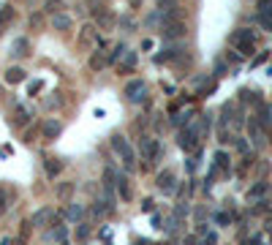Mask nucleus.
Returning <instances> with one entry per match:
<instances>
[{
  "instance_id": "412c9836",
  "label": "nucleus",
  "mask_w": 272,
  "mask_h": 245,
  "mask_svg": "<svg viewBox=\"0 0 272 245\" xmlns=\"http://www.w3.org/2000/svg\"><path fill=\"white\" fill-rule=\"evenodd\" d=\"M25 49H27V41L25 38H19V41H17V44H14V57H25Z\"/></svg>"
},
{
  "instance_id": "4468645a",
  "label": "nucleus",
  "mask_w": 272,
  "mask_h": 245,
  "mask_svg": "<svg viewBox=\"0 0 272 245\" xmlns=\"http://www.w3.org/2000/svg\"><path fill=\"white\" fill-rule=\"evenodd\" d=\"M136 66V52H125V60L120 63V74H131Z\"/></svg>"
},
{
  "instance_id": "a878e982",
  "label": "nucleus",
  "mask_w": 272,
  "mask_h": 245,
  "mask_svg": "<svg viewBox=\"0 0 272 245\" xmlns=\"http://www.w3.org/2000/svg\"><path fill=\"white\" fill-rule=\"evenodd\" d=\"M8 207V191H0V212Z\"/></svg>"
},
{
  "instance_id": "cd10ccee",
  "label": "nucleus",
  "mask_w": 272,
  "mask_h": 245,
  "mask_svg": "<svg viewBox=\"0 0 272 245\" xmlns=\"http://www.w3.org/2000/svg\"><path fill=\"white\" fill-rule=\"evenodd\" d=\"M87 234H90L87 224H82V229H79V240H87Z\"/></svg>"
},
{
  "instance_id": "a211bd4d",
  "label": "nucleus",
  "mask_w": 272,
  "mask_h": 245,
  "mask_svg": "<svg viewBox=\"0 0 272 245\" xmlns=\"http://www.w3.org/2000/svg\"><path fill=\"white\" fill-rule=\"evenodd\" d=\"M174 57H177V47H171V49H166V52L155 54V63H169V60H174Z\"/></svg>"
},
{
  "instance_id": "1a4fd4ad",
  "label": "nucleus",
  "mask_w": 272,
  "mask_h": 245,
  "mask_svg": "<svg viewBox=\"0 0 272 245\" xmlns=\"http://www.w3.org/2000/svg\"><path fill=\"white\" fill-rule=\"evenodd\" d=\"M95 22H98V27H103V30H109L112 27V14L106 11V8H95Z\"/></svg>"
},
{
  "instance_id": "0eeeda50",
  "label": "nucleus",
  "mask_w": 272,
  "mask_h": 245,
  "mask_svg": "<svg viewBox=\"0 0 272 245\" xmlns=\"http://www.w3.org/2000/svg\"><path fill=\"white\" fill-rule=\"evenodd\" d=\"M93 41H98V30L93 25H85L79 30V47H90Z\"/></svg>"
},
{
  "instance_id": "9d476101",
  "label": "nucleus",
  "mask_w": 272,
  "mask_h": 245,
  "mask_svg": "<svg viewBox=\"0 0 272 245\" xmlns=\"http://www.w3.org/2000/svg\"><path fill=\"white\" fill-rule=\"evenodd\" d=\"M158 188L166 191V193H171V191H174V175H171V172H163V175H158Z\"/></svg>"
},
{
  "instance_id": "ddd939ff",
  "label": "nucleus",
  "mask_w": 272,
  "mask_h": 245,
  "mask_svg": "<svg viewBox=\"0 0 272 245\" xmlns=\"http://www.w3.org/2000/svg\"><path fill=\"white\" fill-rule=\"evenodd\" d=\"M22 79H25V71H22L19 66H14V68H8V71H6V82H8V85H19Z\"/></svg>"
},
{
  "instance_id": "20e7f679",
  "label": "nucleus",
  "mask_w": 272,
  "mask_h": 245,
  "mask_svg": "<svg viewBox=\"0 0 272 245\" xmlns=\"http://www.w3.org/2000/svg\"><path fill=\"white\" fill-rule=\"evenodd\" d=\"M180 147L188 150V153L199 147V125H188V128L180 134Z\"/></svg>"
},
{
  "instance_id": "aec40b11",
  "label": "nucleus",
  "mask_w": 272,
  "mask_h": 245,
  "mask_svg": "<svg viewBox=\"0 0 272 245\" xmlns=\"http://www.w3.org/2000/svg\"><path fill=\"white\" fill-rule=\"evenodd\" d=\"M60 8H63V0H49L47 6H44V11L54 17V14H60Z\"/></svg>"
},
{
  "instance_id": "f3484780",
  "label": "nucleus",
  "mask_w": 272,
  "mask_h": 245,
  "mask_svg": "<svg viewBox=\"0 0 272 245\" xmlns=\"http://www.w3.org/2000/svg\"><path fill=\"white\" fill-rule=\"evenodd\" d=\"M103 66H106V57H103L101 52H95L93 57H90V68H93V71H101Z\"/></svg>"
},
{
  "instance_id": "f03ea898",
  "label": "nucleus",
  "mask_w": 272,
  "mask_h": 245,
  "mask_svg": "<svg viewBox=\"0 0 272 245\" xmlns=\"http://www.w3.org/2000/svg\"><path fill=\"white\" fill-rule=\"evenodd\" d=\"M161 35H163V41H180L188 35V25L183 19H169V22H163Z\"/></svg>"
},
{
  "instance_id": "4be33fe9",
  "label": "nucleus",
  "mask_w": 272,
  "mask_h": 245,
  "mask_svg": "<svg viewBox=\"0 0 272 245\" xmlns=\"http://www.w3.org/2000/svg\"><path fill=\"white\" fill-rule=\"evenodd\" d=\"M60 166H63L60 161H54V158H49V161H47V175H49V177H54L57 172H60Z\"/></svg>"
},
{
  "instance_id": "b1692460",
  "label": "nucleus",
  "mask_w": 272,
  "mask_h": 245,
  "mask_svg": "<svg viewBox=\"0 0 272 245\" xmlns=\"http://www.w3.org/2000/svg\"><path fill=\"white\" fill-rule=\"evenodd\" d=\"M215 166L218 169H226V166H229V156H226V153H215Z\"/></svg>"
},
{
  "instance_id": "bb28decb",
  "label": "nucleus",
  "mask_w": 272,
  "mask_h": 245,
  "mask_svg": "<svg viewBox=\"0 0 272 245\" xmlns=\"http://www.w3.org/2000/svg\"><path fill=\"white\" fill-rule=\"evenodd\" d=\"M122 54H125V47H122V44H117V47H115V54H112V60H117V57H122Z\"/></svg>"
},
{
  "instance_id": "7ed1b4c3",
  "label": "nucleus",
  "mask_w": 272,
  "mask_h": 245,
  "mask_svg": "<svg viewBox=\"0 0 272 245\" xmlns=\"http://www.w3.org/2000/svg\"><path fill=\"white\" fill-rule=\"evenodd\" d=\"M112 147H115V153L122 158L125 169H128V172L134 169V163H136V153H134V147H131V144L125 142V139H122V136H115V139H112Z\"/></svg>"
},
{
  "instance_id": "2eb2a0df",
  "label": "nucleus",
  "mask_w": 272,
  "mask_h": 245,
  "mask_svg": "<svg viewBox=\"0 0 272 245\" xmlns=\"http://www.w3.org/2000/svg\"><path fill=\"white\" fill-rule=\"evenodd\" d=\"M267 191H270V185H267V183H256L251 191H248V199H251V202H253V199H261Z\"/></svg>"
},
{
  "instance_id": "c85d7f7f",
  "label": "nucleus",
  "mask_w": 272,
  "mask_h": 245,
  "mask_svg": "<svg viewBox=\"0 0 272 245\" xmlns=\"http://www.w3.org/2000/svg\"><path fill=\"white\" fill-rule=\"evenodd\" d=\"M139 3H142V0H131V6H134V8H136V6H139Z\"/></svg>"
},
{
  "instance_id": "c756f323",
  "label": "nucleus",
  "mask_w": 272,
  "mask_h": 245,
  "mask_svg": "<svg viewBox=\"0 0 272 245\" xmlns=\"http://www.w3.org/2000/svg\"><path fill=\"white\" fill-rule=\"evenodd\" d=\"M60 245H68V243H60Z\"/></svg>"
},
{
  "instance_id": "6e6552de",
  "label": "nucleus",
  "mask_w": 272,
  "mask_h": 245,
  "mask_svg": "<svg viewBox=\"0 0 272 245\" xmlns=\"http://www.w3.org/2000/svg\"><path fill=\"white\" fill-rule=\"evenodd\" d=\"M52 215H54V207H41V210L33 215V221H30V224H33V226H44Z\"/></svg>"
},
{
  "instance_id": "dca6fc26",
  "label": "nucleus",
  "mask_w": 272,
  "mask_h": 245,
  "mask_svg": "<svg viewBox=\"0 0 272 245\" xmlns=\"http://www.w3.org/2000/svg\"><path fill=\"white\" fill-rule=\"evenodd\" d=\"M57 134H60V122H57V120H49L47 125H44V136H47V139H54Z\"/></svg>"
},
{
  "instance_id": "5701e85b",
  "label": "nucleus",
  "mask_w": 272,
  "mask_h": 245,
  "mask_svg": "<svg viewBox=\"0 0 272 245\" xmlns=\"http://www.w3.org/2000/svg\"><path fill=\"white\" fill-rule=\"evenodd\" d=\"M74 191V183H63V185H57V196L60 199H68V193Z\"/></svg>"
},
{
  "instance_id": "423d86ee",
  "label": "nucleus",
  "mask_w": 272,
  "mask_h": 245,
  "mask_svg": "<svg viewBox=\"0 0 272 245\" xmlns=\"http://www.w3.org/2000/svg\"><path fill=\"white\" fill-rule=\"evenodd\" d=\"M125 95H128V101H142L144 98V82L142 79H134L125 85Z\"/></svg>"
},
{
  "instance_id": "f8f14e48",
  "label": "nucleus",
  "mask_w": 272,
  "mask_h": 245,
  "mask_svg": "<svg viewBox=\"0 0 272 245\" xmlns=\"http://www.w3.org/2000/svg\"><path fill=\"white\" fill-rule=\"evenodd\" d=\"M52 25H54V30L66 33V30L74 25V22H71V17H66V14H54V17H52Z\"/></svg>"
},
{
  "instance_id": "9b49d317",
  "label": "nucleus",
  "mask_w": 272,
  "mask_h": 245,
  "mask_svg": "<svg viewBox=\"0 0 272 245\" xmlns=\"http://www.w3.org/2000/svg\"><path fill=\"white\" fill-rule=\"evenodd\" d=\"M115 185H117V191H120V196L128 202V199H131V183H128V177H125V175H117Z\"/></svg>"
},
{
  "instance_id": "393cba45",
  "label": "nucleus",
  "mask_w": 272,
  "mask_h": 245,
  "mask_svg": "<svg viewBox=\"0 0 272 245\" xmlns=\"http://www.w3.org/2000/svg\"><path fill=\"white\" fill-rule=\"evenodd\" d=\"M256 22H258L261 27H264V30H272V17H264V14H258Z\"/></svg>"
},
{
  "instance_id": "39448f33",
  "label": "nucleus",
  "mask_w": 272,
  "mask_h": 245,
  "mask_svg": "<svg viewBox=\"0 0 272 245\" xmlns=\"http://www.w3.org/2000/svg\"><path fill=\"white\" fill-rule=\"evenodd\" d=\"M139 153H142L144 161H155L158 153H161V144H158V139H142V144H139Z\"/></svg>"
},
{
  "instance_id": "6ab92c4d",
  "label": "nucleus",
  "mask_w": 272,
  "mask_h": 245,
  "mask_svg": "<svg viewBox=\"0 0 272 245\" xmlns=\"http://www.w3.org/2000/svg\"><path fill=\"white\" fill-rule=\"evenodd\" d=\"M68 218H71V221H79L82 215H85V210H82V204H71V207H68V212H66Z\"/></svg>"
},
{
  "instance_id": "f257e3e1",
  "label": "nucleus",
  "mask_w": 272,
  "mask_h": 245,
  "mask_svg": "<svg viewBox=\"0 0 272 245\" xmlns=\"http://www.w3.org/2000/svg\"><path fill=\"white\" fill-rule=\"evenodd\" d=\"M231 47L237 49L239 54H253V49H256V30H251V27H237L234 33H231Z\"/></svg>"
}]
</instances>
